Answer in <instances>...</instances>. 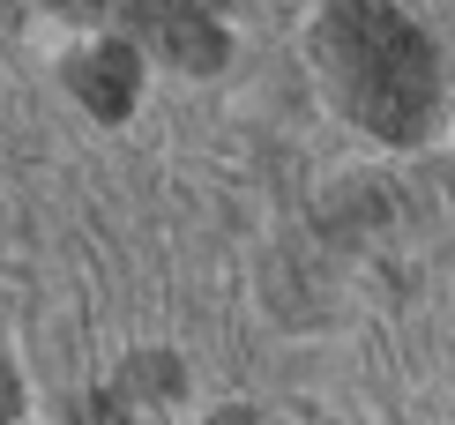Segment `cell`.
<instances>
[{
    "instance_id": "cell-4",
    "label": "cell",
    "mask_w": 455,
    "mask_h": 425,
    "mask_svg": "<svg viewBox=\"0 0 455 425\" xmlns=\"http://www.w3.org/2000/svg\"><path fill=\"white\" fill-rule=\"evenodd\" d=\"M52 8H68V15H98V0H52Z\"/></svg>"
},
{
    "instance_id": "cell-5",
    "label": "cell",
    "mask_w": 455,
    "mask_h": 425,
    "mask_svg": "<svg viewBox=\"0 0 455 425\" xmlns=\"http://www.w3.org/2000/svg\"><path fill=\"white\" fill-rule=\"evenodd\" d=\"M8 411H15V396H8V381H0V418H8Z\"/></svg>"
},
{
    "instance_id": "cell-3",
    "label": "cell",
    "mask_w": 455,
    "mask_h": 425,
    "mask_svg": "<svg viewBox=\"0 0 455 425\" xmlns=\"http://www.w3.org/2000/svg\"><path fill=\"white\" fill-rule=\"evenodd\" d=\"M75 83H83V105H90V112L120 120L127 98H135V52H127V45H98L83 68H75Z\"/></svg>"
},
{
    "instance_id": "cell-1",
    "label": "cell",
    "mask_w": 455,
    "mask_h": 425,
    "mask_svg": "<svg viewBox=\"0 0 455 425\" xmlns=\"http://www.w3.org/2000/svg\"><path fill=\"white\" fill-rule=\"evenodd\" d=\"M321 60H329L344 105L388 142H419L441 105V75H433V45L381 0H344L321 23Z\"/></svg>"
},
{
    "instance_id": "cell-2",
    "label": "cell",
    "mask_w": 455,
    "mask_h": 425,
    "mask_svg": "<svg viewBox=\"0 0 455 425\" xmlns=\"http://www.w3.org/2000/svg\"><path fill=\"white\" fill-rule=\"evenodd\" d=\"M135 30H149L187 68H217L224 60V37L210 23V0H135Z\"/></svg>"
}]
</instances>
